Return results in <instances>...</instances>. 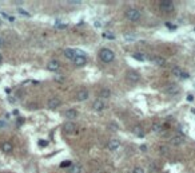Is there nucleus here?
Returning a JSON list of instances; mask_svg holds the SVG:
<instances>
[{
	"mask_svg": "<svg viewBox=\"0 0 195 173\" xmlns=\"http://www.w3.org/2000/svg\"><path fill=\"white\" fill-rule=\"evenodd\" d=\"M99 59L103 62V63H111V62H114V59H115V54H114L112 50H110V48H102V50L99 51Z\"/></svg>",
	"mask_w": 195,
	"mask_h": 173,
	"instance_id": "f257e3e1",
	"label": "nucleus"
},
{
	"mask_svg": "<svg viewBox=\"0 0 195 173\" xmlns=\"http://www.w3.org/2000/svg\"><path fill=\"white\" fill-rule=\"evenodd\" d=\"M140 16H142V14H140V11L136 8H130L127 12H126V18H127L130 22H138L140 19Z\"/></svg>",
	"mask_w": 195,
	"mask_h": 173,
	"instance_id": "f03ea898",
	"label": "nucleus"
},
{
	"mask_svg": "<svg viewBox=\"0 0 195 173\" xmlns=\"http://www.w3.org/2000/svg\"><path fill=\"white\" fill-rule=\"evenodd\" d=\"M72 62L76 67H83V66L87 63V56L86 55H76Z\"/></svg>",
	"mask_w": 195,
	"mask_h": 173,
	"instance_id": "7ed1b4c3",
	"label": "nucleus"
},
{
	"mask_svg": "<svg viewBox=\"0 0 195 173\" xmlns=\"http://www.w3.org/2000/svg\"><path fill=\"white\" fill-rule=\"evenodd\" d=\"M75 129H76V126H75V123L74 122H66L63 125V132L64 133H67V134H74L75 133Z\"/></svg>",
	"mask_w": 195,
	"mask_h": 173,
	"instance_id": "20e7f679",
	"label": "nucleus"
},
{
	"mask_svg": "<svg viewBox=\"0 0 195 173\" xmlns=\"http://www.w3.org/2000/svg\"><path fill=\"white\" fill-rule=\"evenodd\" d=\"M159 4L163 11H172L174 9V1H171V0H162Z\"/></svg>",
	"mask_w": 195,
	"mask_h": 173,
	"instance_id": "39448f33",
	"label": "nucleus"
},
{
	"mask_svg": "<svg viewBox=\"0 0 195 173\" xmlns=\"http://www.w3.org/2000/svg\"><path fill=\"white\" fill-rule=\"evenodd\" d=\"M170 144L174 145V146H181L184 144V137L182 136H174V137L170 138Z\"/></svg>",
	"mask_w": 195,
	"mask_h": 173,
	"instance_id": "423d86ee",
	"label": "nucleus"
},
{
	"mask_svg": "<svg viewBox=\"0 0 195 173\" xmlns=\"http://www.w3.org/2000/svg\"><path fill=\"white\" fill-rule=\"evenodd\" d=\"M60 105H61V102H60L59 98H50V99L47 101V106H48V109H52V110L58 109Z\"/></svg>",
	"mask_w": 195,
	"mask_h": 173,
	"instance_id": "0eeeda50",
	"label": "nucleus"
},
{
	"mask_svg": "<svg viewBox=\"0 0 195 173\" xmlns=\"http://www.w3.org/2000/svg\"><path fill=\"white\" fill-rule=\"evenodd\" d=\"M88 97H90V93H88L87 90H79L78 93H76V99L79 101V102H83V101H87Z\"/></svg>",
	"mask_w": 195,
	"mask_h": 173,
	"instance_id": "6e6552de",
	"label": "nucleus"
},
{
	"mask_svg": "<svg viewBox=\"0 0 195 173\" xmlns=\"http://www.w3.org/2000/svg\"><path fill=\"white\" fill-rule=\"evenodd\" d=\"M106 107V103H104V101L103 99H96V101H94V103H92V109L95 110V112H102L103 109Z\"/></svg>",
	"mask_w": 195,
	"mask_h": 173,
	"instance_id": "1a4fd4ad",
	"label": "nucleus"
},
{
	"mask_svg": "<svg viewBox=\"0 0 195 173\" xmlns=\"http://www.w3.org/2000/svg\"><path fill=\"white\" fill-rule=\"evenodd\" d=\"M127 79L130 81V82H134L135 83V82H138V81L140 79V75L135 70H130L127 73Z\"/></svg>",
	"mask_w": 195,
	"mask_h": 173,
	"instance_id": "9d476101",
	"label": "nucleus"
},
{
	"mask_svg": "<svg viewBox=\"0 0 195 173\" xmlns=\"http://www.w3.org/2000/svg\"><path fill=\"white\" fill-rule=\"evenodd\" d=\"M47 68L50 71H58L59 68H60V63H59V61H55V59H52V61L48 62V65H47Z\"/></svg>",
	"mask_w": 195,
	"mask_h": 173,
	"instance_id": "9b49d317",
	"label": "nucleus"
},
{
	"mask_svg": "<svg viewBox=\"0 0 195 173\" xmlns=\"http://www.w3.org/2000/svg\"><path fill=\"white\" fill-rule=\"evenodd\" d=\"M119 146H120L119 140H110L107 144L108 150H116V149H119Z\"/></svg>",
	"mask_w": 195,
	"mask_h": 173,
	"instance_id": "f8f14e48",
	"label": "nucleus"
},
{
	"mask_svg": "<svg viewBox=\"0 0 195 173\" xmlns=\"http://www.w3.org/2000/svg\"><path fill=\"white\" fill-rule=\"evenodd\" d=\"M78 110H75V109H70V110H67V112L64 113V117L67 118V120H74V118L78 117Z\"/></svg>",
	"mask_w": 195,
	"mask_h": 173,
	"instance_id": "ddd939ff",
	"label": "nucleus"
},
{
	"mask_svg": "<svg viewBox=\"0 0 195 173\" xmlns=\"http://www.w3.org/2000/svg\"><path fill=\"white\" fill-rule=\"evenodd\" d=\"M64 56L67 59H70V61H74L76 56V51L72 50V48H67V50H64Z\"/></svg>",
	"mask_w": 195,
	"mask_h": 173,
	"instance_id": "4468645a",
	"label": "nucleus"
},
{
	"mask_svg": "<svg viewBox=\"0 0 195 173\" xmlns=\"http://www.w3.org/2000/svg\"><path fill=\"white\" fill-rule=\"evenodd\" d=\"M132 133H134L136 137H143V136H144V130H143V128L140 126V125H135V126L132 128Z\"/></svg>",
	"mask_w": 195,
	"mask_h": 173,
	"instance_id": "2eb2a0df",
	"label": "nucleus"
},
{
	"mask_svg": "<svg viewBox=\"0 0 195 173\" xmlns=\"http://www.w3.org/2000/svg\"><path fill=\"white\" fill-rule=\"evenodd\" d=\"M12 149H14V146H12V144L8 142V141H6V142L1 144V150H3L4 153H11Z\"/></svg>",
	"mask_w": 195,
	"mask_h": 173,
	"instance_id": "dca6fc26",
	"label": "nucleus"
},
{
	"mask_svg": "<svg viewBox=\"0 0 195 173\" xmlns=\"http://www.w3.org/2000/svg\"><path fill=\"white\" fill-rule=\"evenodd\" d=\"M100 99H107V98H110L111 97V91H110V89H102L100 90Z\"/></svg>",
	"mask_w": 195,
	"mask_h": 173,
	"instance_id": "f3484780",
	"label": "nucleus"
},
{
	"mask_svg": "<svg viewBox=\"0 0 195 173\" xmlns=\"http://www.w3.org/2000/svg\"><path fill=\"white\" fill-rule=\"evenodd\" d=\"M151 130H152L154 133H162V130H163V126H162V123L155 122V123H152Z\"/></svg>",
	"mask_w": 195,
	"mask_h": 173,
	"instance_id": "a211bd4d",
	"label": "nucleus"
},
{
	"mask_svg": "<svg viewBox=\"0 0 195 173\" xmlns=\"http://www.w3.org/2000/svg\"><path fill=\"white\" fill-rule=\"evenodd\" d=\"M152 61H154V63L158 65V66H164L166 65V61H164V58H162V56H154Z\"/></svg>",
	"mask_w": 195,
	"mask_h": 173,
	"instance_id": "6ab92c4d",
	"label": "nucleus"
},
{
	"mask_svg": "<svg viewBox=\"0 0 195 173\" xmlns=\"http://www.w3.org/2000/svg\"><path fill=\"white\" fill-rule=\"evenodd\" d=\"M164 91L169 93V94H176L178 93V86L176 85H170V86H167V87L164 89Z\"/></svg>",
	"mask_w": 195,
	"mask_h": 173,
	"instance_id": "aec40b11",
	"label": "nucleus"
},
{
	"mask_svg": "<svg viewBox=\"0 0 195 173\" xmlns=\"http://www.w3.org/2000/svg\"><path fill=\"white\" fill-rule=\"evenodd\" d=\"M132 58L135 59V61H139V62H144V55H143L142 53H135V54H132Z\"/></svg>",
	"mask_w": 195,
	"mask_h": 173,
	"instance_id": "412c9836",
	"label": "nucleus"
},
{
	"mask_svg": "<svg viewBox=\"0 0 195 173\" xmlns=\"http://www.w3.org/2000/svg\"><path fill=\"white\" fill-rule=\"evenodd\" d=\"M182 74H183V71H182L179 67H174V68H172V75H174V76H176V78H182Z\"/></svg>",
	"mask_w": 195,
	"mask_h": 173,
	"instance_id": "4be33fe9",
	"label": "nucleus"
},
{
	"mask_svg": "<svg viewBox=\"0 0 195 173\" xmlns=\"http://www.w3.org/2000/svg\"><path fill=\"white\" fill-rule=\"evenodd\" d=\"M82 172V167H80V165H72V167H71V169H70V173H80Z\"/></svg>",
	"mask_w": 195,
	"mask_h": 173,
	"instance_id": "5701e85b",
	"label": "nucleus"
},
{
	"mask_svg": "<svg viewBox=\"0 0 195 173\" xmlns=\"http://www.w3.org/2000/svg\"><path fill=\"white\" fill-rule=\"evenodd\" d=\"M55 27H56V28H59V30H64V28H67V23H60V22H56Z\"/></svg>",
	"mask_w": 195,
	"mask_h": 173,
	"instance_id": "b1692460",
	"label": "nucleus"
},
{
	"mask_svg": "<svg viewBox=\"0 0 195 173\" xmlns=\"http://www.w3.org/2000/svg\"><path fill=\"white\" fill-rule=\"evenodd\" d=\"M72 167V162L71 161H63L60 164V168H71Z\"/></svg>",
	"mask_w": 195,
	"mask_h": 173,
	"instance_id": "393cba45",
	"label": "nucleus"
},
{
	"mask_svg": "<svg viewBox=\"0 0 195 173\" xmlns=\"http://www.w3.org/2000/svg\"><path fill=\"white\" fill-rule=\"evenodd\" d=\"M132 173H144V169H143L142 167H135L134 170H132Z\"/></svg>",
	"mask_w": 195,
	"mask_h": 173,
	"instance_id": "a878e982",
	"label": "nucleus"
},
{
	"mask_svg": "<svg viewBox=\"0 0 195 173\" xmlns=\"http://www.w3.org/2000/svg\"><path fill=\"white\" fill-rule=\"evenodd\" d=\"M103 36H104L106 39H111V40H112V39H115L114 34H111V32H104V34H103Z\"/></svg>",
	"mask_w": 195,
	"mask_h": 173,
	"instance_id": "bb28decb",
	"label": "nucleus"
},
{
	"mask_svg": "<svg viewBox=\"0 0 195 173\" xmlns=\"http://www.w3.org/2000/svg\"><path fill=\"white\" fill-rule=\"evenodd\" d=\"M47 145H48V141H46V140H39V146L40 148H46Z\"/></svg>",
	"mask_w": 195,
	"mask_h": 173,
	"instance_id": "cd10ccee",
	"label": "nucleus"
},
{
	"mask_svg": "<svg viewBox=\"0 0 195 173\" xmlns=\"http://www.w3.org/2000/svg\"><path fill=\"white\" fill-rule=\"evenodd\" d=\"M18 11H19V14H21V15H23V16H31V15H29L28 12H27V11H24V9H21V8H19Z\"/></svg>",
	"mask_w": 195,
	"mask_h": 173,
	"instance_id": "c85d7f7f",
	"label": "nucleus"
},
{
	"mask_svg": "<svg viewBox=\"0 0 195 173\" xmlns=\"http://www.w3.org/2000/svg\"><path fill=\"white\" fill-rule=\"evenodd\" d=\"M4 128H7V122L4 120H0V129H4Z\"/></svg>",
	"mask_w": 195,
	"mask_h": 173,
	"instance_id": "c756f323",
	"label": "nucleus"
},
{
	"mask_svg": "<svg viewBox=\"0 0 195 173\" xmlns=\"http://www.w3.org/2000/svg\"><path fill=\"white\" fill-rule=\"evenodd\" d=\"M126 39H127V40H135V36L134 35H126Z\"/></svg>",
	"mask_w": 195,
	"mask_h": 173,
	"instance_id": "7c9ffc66",
	"label": "nucleus"
},
{
	"mask_svg": "<svg viewBox=\"0 0 195 173\" xmlns=\"http://www.w3.org/2000/svg\"><path fill=\"white\" fill-rule=\"evenodd\" d=\"M187 101H189V102H192V101H194V97H192L191 94H189V95H187Z\"/></svg>",
	"mask_w": 195,
	"mask_h": 173,
	"instance_id": "2f4dec72",
	"label": "nucleus"
},
{
	"mask_svg": "<svg viewBox=\"0 0 195 173\" xmlns=\"http://www.w3.org/2000/svg\"><path fill=\"white\" fill-rule=\"evenodd\" d=\"M166 26L169 27V28H172V30H175V28H176V27H175L174 24H171V23H166Z\"/></svg>",
	"mask_w": 195,
	"mask_h": 173,
	"instance_id": "473e14b6",
	"label": "nucleus"
},
{
	"mask_svg": "<svg viewBox=\"0 0 195 173\" xmlns=\"http://www.w3.org/2000/svg\"><path fill=\"white\" fill-rule=\"evenodd\" d=\"M56 81H58V82H64V78L63 76H58V78H55Z\"/></svg>",
	"mask_w": 195,
	"mask_h": 173,
	"instance_id": "72a5a7b5",
	"label": "nucleus"
},
{
	"mask_svg": "<svg viewBox=\"0 0 195 173\" xmlns=\"http://www.w3.org/2000/svg\"><path fill=\"white\" fill-rule=\"evenodd\" d=\"M95 27H102V23L100 22H95Z\"/></svg>",
	"mask_w": 195,
	"mask_h": 173,
	"instance_id": "f704fd0d",
	"label": "nucleus"
},
{
	"mask_svg": "<svg viewBox=\"0 0 195 173\" xmlns=\"http://www.w3.org/2000/svg\"><path fill=\"white\" fill-rule=\"evenodd\" d=\"M9 102H11V103H15L16 101H15V98H9Z\"/></svg>",
	"mask_w": 195,
	"mask_h": 173,
	"instance_id": "c9c22d12",
	"label": "nucleus"
},
{
	"mask_svg": "<svg viewBox=\"0 0 195 173\" xmlns=\"http://www.w3.org/2000/svg\"><path fill=\"white\" fill-rule=\"evenodd\" d=\"M71 4H80V1H70Z\"/></svg>",
	"mask_w": 195,
	"mask_h": 173,
	"instance_id": "e433bc0d",
	"label": "nucleus"
},
{
	"mask_svg": "<svg viewBox=\"0 0 195 173\" xmlns=\"http://www.w3.org/2000/svg\"><path fill=\"white\" fill-rule=\"evenodd\" d=\"M1 61H3V55L0 54V63H1Z\"/></svg>",
	"mask_w": 195,
	"mask_h": 173,
	"instance_id": "4c0bfd02",
	"label": "nucleus"
},
{
	"mask_svg": "<svg viewBox=\"0 0 195 173\" xmlns=\"http://www.w3.org/2000/svg\"><path fill=\"white\" fill-rule=\"evenodd\" d=\"M1 44H3V39L0 38V46H1Z\"/></svg>",
	"mask_w": 195,
	"mask_h": 173,
	"instance_id": "58836bf2",
	"label": "nucleus"
},
{
	"mask_svg": "<svg viewBox=\"0 0 195 173\" xmlns=\"http://www.w3.org/2000/svg\"><path fill=\"white\" fill-rule=\"evenodd\" d=\"M191 112H192V113H195V109H192V110H191Z\"/></svg>",
	"mask_w": 195,
	"mask_h": 173,
	"instance_id": "ea45409f",
	"label": "nucleus"
},
{
	"mask_svg": "<svg viewBox=\"0 0 195 173\" xmlns=\"http://www.w3.org/2000/svg\"><path fill=\"white\" fill-rule=\"evenodd\" d=\"M0 4H1V3H0Z\"/></svg>",
	"mask_w": 195,
	"mask_h": 173,
	"instance_id": "a19ab883",
	"label": "nucleus"
}]
</instances>
